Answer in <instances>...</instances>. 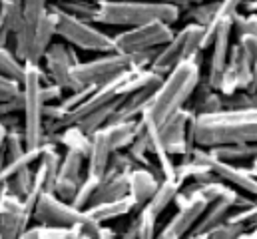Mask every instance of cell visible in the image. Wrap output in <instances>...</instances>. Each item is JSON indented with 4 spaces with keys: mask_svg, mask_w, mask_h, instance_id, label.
<instances>
[{
    "mask_svg": "<svg viewBox=\"0 0 257 239\" xmlns=\"http://www.w3.org/2000/svg\"><path fill=\"white\" fill-rule=\"evenodd\" d=\"M116 239H138V215L134 213V219L130 221V225L126 227V231H122Z\"/></svg>",
    "mask_w": 257,
    "mask_h": 239,
    "instance_id": "39",
    "label": "cell"
},
{
    "mask_svg": "<svg viewBox=\"0 0 257 239\" xmlns=\"http://www.w3.org/2000/svg\"><path fill=\"white\" fill-rule=\"evenodd\" d=\"M46 78V72L40 66H30L26 64V76L22 82V98H24V108H22V132H24V142L28 150L40 148L46 138L44 130V102H42V82Z\"/></svg>",
    "mask_w": 257,
    "mask_h": 239,
    "instance_id": "4",
    "label": "cell"
},
{
    "mask_svg": "<svg viewBox=\"0 0 257 239\" xmlns=\"http://www.w3.org/2000/svg\"><path fill=\"white\" fill-rule=\"evenodd\" d=\"M48 12H50L48 0H22L24 22H22V28L12 36V44L8 48L14 50V54L24 64H26V58L30 54V46H32V38L36 34V28L48 16Z\"/></svg>",
    "mask_w": 257,
    "mask_h": 239,
    "instance_id": "15",
    "label": "cell"
},
{
    "mask_svg": "<svg viewBox=\"0 0 257 239\" xmlns=\"http://www.w3.org/2000/svg\"><path fill=\"white\" fill-rule=\"evenodd\" d=\"M2 166H4V150L0 148V170H2Z\"/></svg>",
    "mask_w": 257,
    "mask_h": 239,
    "instance_id": "43",
    "label": "cell"
},
{
    "mask_svg": "<svg viewBox=\"0 0 257 239\" xmlns=\"http://www.w3.org/2000/svg\"><path fill=\"white\" fill-rule=\"evenodd\" d=\"M124 195H128V172L108 168V172L98 181V187H96V191L90 199V205L100 203V201L118 199V197H124Z\"/></svg>",
    "mask_w": 257,
    "mask_h": 239,
    "instance_id": "20",
    "label": "cell"
},
{
    "mask_svg": "<svg viewBox=\"0 0 257 239\" xmlns=\"http://www.w3.org/2000/svg\"><path fill=\"white\" fill-rule=\"evenodd\" d=\"M112 154H114V150H112V146L106 138L104 128L94 132L90 136V152L86 156V176L102 178L110 168Z\"/></svg>",
    "mask_w": 257,
    "mask_h": 239,
    "instance_id": "18",
    "label": "cell"
},
{
    "mask_svg": "<svg viewBox=\"0 0 257 239\" xmlns=\"http://www.w3.org/2000/svg\"><path fill=\"white\" fill-rule=\"evenodd\" d=\"M186 239H201V235H193V233H190V235H188Z\"/></svg>",
    "mask_w": 257,
    "mask_h": 239,
    "instance_id": "45",
    "label": "cell"
},
{
    "mask_svg": "<svg viewBox=\"0 0 257 239\" xmlns=\"http://www.w3.org/2000/svg\"><path fill=\"white\" fill-rule=\"evenodd\" d=\"M201 52H203V26L190 22L182 30H178L168 44L158 48L150 64V70H154L160 76H166L184 60H195L201 64Z\"/></svg>",
    "mask_w": 257,
    "mask_h": 239,
    "instance_id": "6",
    "label": "cell"
},
{
    "mask_svg": "<svg viewBox=\"0 0 257 239\" xmlns=\"http://www.w3.org/2000/svg\"><path fill=\"white\" fill-rule=\"evenodd\" d=\"M18 94H20V86H18L16 82H12V80L0 76V102L10 100V98H14V96H18Z\"/></svg>",
    "mask_w": 257,
    "mask_h": 239,
    "instance_id": "38",
    "label": "cell"
},
{
    "mask_svg": "<svg viewBox=\"0 0 257 239\" xmlns=\"http://www.w3.org/2000/svg\"><path fill=\"white\" fill-rule=\"evenodd\" d=\"M217 6H219V0H205V2H199L192 8H188V18L192 20L193 24H199L203 28H207L211 24V20L215 18V12H217Z\"/></svg>",
    "mask_w": 257,
    "mask_h": 239,
    "instance_id": "31",
    "label": "cell"
},
{
    "mask_svg": "<svg viewBox=\"0 0 257 239\" xmlns=\"http://www.w3.org/2000/svg\"><path fill=\"white\" fill-rule=\"evenodd\" d=\"M22 108H24V98H22V88H20V94L18 96L0 102V118L12 116V114H22Z\"/></svg>",
    "mask_w": 257,
    "mask_h": 239,
    "instance_id": "37",
    "label": "cell"
},
{
    "mask_svg": "<svg viewBox=\"0 0 257 239\" xmlns=\"http://www.w3.org/2000/svg\"><path fill=\"white\" fill-rule=\"evenodd\" d=\"M233 209H235V205H233L231 201H225V199L207 203L205 211L201 213V217H199V221L195 223L192 233L193 235H203L205 231H209V229H213L215 225L223 223V221L227 219V215H229Z\"/></svg>",
    "mask_w": 257,
    "mask_h": 239,
    "instance_id": "23",
    "label": "cell"
},
{
    "mask_svg": "<svg viewBox=\"0 0 257 239\" xmlns=\"http://www.w3.org/2000/svg\"><path fill=\"white\" fill-rule=\"evenodd\" d=\"M138 215V239H156V233H158V219L148 211V209H140L136 211Z\"/></svg>",
    "mask_w": 257,
    "mask_h": 239,
    "instance_id": "34",
    "label": "cell"
},
{
    "mask_svg": "<svg viewBox=\"0 0 257 239\" xmlns=\"http://www.w3.org/2000/svg\"><path fill=\"white\" fill-rule=\"evenodd\" d=\"M86 217L84 209H76L70 201L60 199L56 193H42L32 209V219L46 227H68L76 229Z\"/></svg>",
    "mask_w": 257,
    "mask_h": 239,
    "instance_id": "10",
    "label": "cell"
},
{
    "mask_svg": "<svg viewBox=\"0 0 257 239\" xmlns=\"http://www.w3.org/2000/svg\"><path fill=\"white\" fill-rule=\"evenodd\" d=\"M136 130H138V120H130V122H110L104 126V132H106V138L112 146L114 152L118 150H126L134 136H136Z\"/></svg>",
    "mask_w": 257,
    "mask_h": 239,
    "instance_id": "25",
    "label": "cell"
},
{
    "mask_svg": "<svg viewBox=\"0 0 257 239\" xmlns=\"http://www.w3.org/2000/svg\"><path fill=\"white\" fill-rule=\"evenodd\" d=\"M2 150H4V164H6V162H12V160H16V158H20V156L28 150V148H26V142H24L22 126L8 130Z\"/></svg>",
    "mask_w": 257,
    "mask_h": 239,
    "instance_id": "30",
    "label": "cell"
},
{
    "mask_svg": "<svg viewBox=\"0 0 257 239\" xmlns=\"http://www.w3.org/2000/svg\"><path fill=\"white\" fill-rule=\"evenodd\" d=\"M162 178L146 168H134L128 172V195L134 199L138 211L154 197Z\"/></svg>",
    "mask_w": 257,
    "mask_h": 239,
    "instance_id": "19",
    "label": "cell"
},
{
    "mask_svg": "<svg viewBox=\"0 0 257 239\" xmlns=\"http://www.w3.org/2000/svg\"><path fill=\"white\" fill-rule=\"evenodd\" d=\"M253 108L251 94L245 90H239L231 96H223V110H247Z\"/></svg>",
    "mask_w": 257,
    "mask_h": 239,
    "instance_id": "35",
    "label": "cell"
},
{
    "mask_svg": "<svg viewBox=\"0 0 257 239\" xmlns=\"http://www.w3.org/2000/svg\"><path fill=\"white\" fill-rule=\"evenodd\" d=\"M54 24H56V38L74 46L76 50L92 52V54H108L114 52V40L110 34L102 32L94 26L90 20H82L78 16H72L58 8H52Z\"/></svg>",
    "mask_w": 257,
    "mask_h": 239,
    "instance_id": "5",
    "label": "cell"
},
{
    "mask_svg": "<svg viewBox=\"0 0 257 239\" xmlns=\"http://www.w3.org/2000/svg\"><path fill=\"white\" fill-rule=\"evenodd\" d=\"M201 82V64L195 60L180 62L172 72L162 76L160 86L154 90L148 110L142 114L160 126L180 108H188L195 88Z\"/></svg>",
    "mask_w": 257,
    "mask_h": 239,
    "instance_id": "2",
    "label": "cell"
},
{
    "mask_svg": "<svg viewBox=\"0 0 257 239\" xmlns=\"http://www.w3.org/2000/svg\"><path fill=\"white\" fill-rule=\"evenodd\" d=\"M182 185H184V183L178 178H162L158 189H156V193H154V197L144 205V209H148V211L158 219V217L176 201V197H178Z\"/></svg>",
    "mask_w": 257,
    "mask_h": 239,
    "instance_id": "22",
    "label": "cell"
},
{
    "mask_svg": "<svg viewBox=\"0 0 257 239\" xmlns=\"http://www.w3.org/2000/svg\"><path fill=\"white\" fill-rule=\"evenodd\" d=\"M192 146L213 148L221 144H257V108L195 114L190 122Z\"/></svg>",
    "mask_w": 257,
    "mask_h": 239,
    "instance_id": "1",
    "label": "cell"
},
{
    "mask_svg": "<svg viewBox=\"0 0 257 239\" xmlns=\"http://www.w3.org/2000/svg\"><path fill=\"white\" fill-rule=\"evenodd\" d=\"M251 100H253V108H257V90L251 92Z\"/></svg>",
    "mask_w": 257,
    "mask_h": 239,
    "instance_id": "44",
    "label": "cell"
},
{
    "mask_svg": "<svg viewBox=\"0 0 257 239\" xmlns=\"http://www.w3.org/2000/svg\"><path fill=\"white\" fill-rule=\"evenodd\" d=\"M6 134H8V128H6V126H4L2 122H0V148L4 146V140H6Z\"/></svg>",
    "mask_w": 257,
    "mask_h": 239,
    "instance_id": "41",
    "label": "cell"
},
{
    "mask_svg": "<svg viewBox=\"0 0 257 239\" xmlns=\"http://www.w3.org/2000/svg\"><path fill=\"white\" fill-rule=\"evenodd\" d=\"M0 76L16 82L18 86H22L24 76H26V64L8 46H0Z\"/></svg>",
    "mask_w": 257,
    "mask_h": 239,
    "instance_id": "26",
    "label": "cell"
},
{
    "mask_svg": "<svg viewBox=\"0 0 257 239\" xmlns=\"http://www.w3.org/2000/svg\"><path fill=\"white\" fill-rule=\"evenodd\" d=\"M192 118L193 112L190 108H180L158 126V138L170 156H190L193 146L188 140V130Z\"/></svg>",
    "mask_w": 257,
    "mask_h": 239,
    "instance_id": "13",
    "label": "cell"
},
{
    "mask_svg": "<svg viewBox=\"0 0 257 239\" xmlns=\"http://www.w3.org/2000/svg\"><path fill=\"white\" fill-rule=\"evenodd\" d=\"M60 160H62V154L58 152V146L52 142H46L44 150L36 162L38 168L34 170L32 189H30L28 197L24 199V203L28 205L30 211L34 209V203L42 193H54V183H56V176H58Z\"/></svg>",
    "mask_w": 257,
    "mask_h": 239,
    "instance_id": "14",
    "label": "cell"
},
{
    "mask_svg": "<svg viewBox=\"0 0 257 239\" xmlns=\"http://www.w3.org/2000/svg\"><path fill=\"white\" fill-rule=\"evenodd\" d=\"M174 34H176L174 24H168V22H162V20H152L148 24L126 28L124 32L112 36L114 52L138 54V52L158 50L164 44H168L174 38Z\"/></svg>",
    "mask_w": 257,
    "mask_h": 239,
    "instance_id": "7",
    "label": "cell"
},
{
    "mask_svg": "<svg viewBox=\"0 0 257 239\" xmlns=\"http://www.w3.org/2000/svg\"><path fill=\"white\" fill-rule=\"evenodd\" d=\"M190 158H193L195 162H199L203 166H207L219 179H223L225 183H229L237 191H243L245 195L253 197L257 201V176L251 174L249 168L217 160L215 156H211V152L207 148H199V146H193L192 152H190Z\"/></svg>",
    "mask_w": 257,
    "mask_h": 239,
    "instance_id": "9",
    "label": "cell"
},
{
    "mask_svg": "<svg viewBox=\"0 0 257 239\" xmlns=\"http://www.w3.org/2000/svg\"><path fill=\"white\" fill-rule=\"evenodd\" d=\"M136 211H138V207H136V203L130 195L110 199V201H100V203H94V205L86 207V213L92 215L100 223H106V221H112V219H118V217H126V215H134Z\"/></svg>",
    "mask_w": 257,
    "mask_h": 239,
    "instance_id": "21",
    "label": "cell"
},
{
    "mask_svg": "<svg viewBox=\"0 0 257 239\" xmlns=\"http://www.w3.org/2000/svg\"><path fill=\"white\" fill-rule=\"evenodd\" d=\"M20 239H24V237H20Z\"/></svg>",
    "mask_w": 257,
    "mask_h": 239,
    "instance_id": "47",
    "label": "cell"
},
{
    "mask_svg": "<svg viewBox=\"0 0 257 239\" xmlns=\"http://www.w3.org/2000/svg\"><path fill=\"white\" fill-rule=\"evenodd\" d=\"M235 209H237L235 213H229V215H227L229 221L241 223V225H245L247 229L257 227V201L255 199H251L249 203H245V205H241V207H235Z\"/></svg>",
    "mask_w": 257,
    "mask_h": 239,
    "instance_id": "33",
    "label": "cell"
},
{
    "mask_svg": "<svg viewBox=\"0 0 257 239\" xmlns=\"http://www.w3.org/2000/svg\"><path fill=\"white\" fill-rule=\"evenodd\" d=\"M122 98V96H120ZM120 98L118 100H114V102H110V104H106V106H102V108H98L96 112H92V114H88L86 118H82L76 126L86 134V136H92L94 132H98V130H102L110 120L114 116V112H116V108H118V102H120Z\"/></svg>",
    "mask_w": 257,
    "mask_h": 239,
    "instance_id": "27",
    "label": "cell"
},
{
    "mask_svg": "<svg viewBox=\"0 0 257 239\" xmlns=\"http://www.w3.org/2000/svg\"><path fill=\"white\" fill-rule=\"evenodd\" d=\"M44 72L50 78V82L58 84L64 92H74L78 90V82L74 78V66L80 62V58L76 56V48L66 44L62 40H54L46 54H44Z\"/></svg>",
    "mask_w": 257,
    "mask_h": 239,
    "instance_id": "11",
    "label": "cell"
},
{
    "mask_svg": "<svg viewBox=\"0 0 257 239\" xmlns=\"http://www.w3.org/2000/svg\"><path fill=\"white\" fill-rule=\"evenodd\" d=\"M180 16L182 10L178 6L158 0H98L94 24L134 28L148 24L152 20L176 24Z\"/></svg>",
    "mask_w": 257,
    "mask_h": 239,
    "instance_id": "3",
    "label": "cell"
},
{
    "mask_svg": "<svg viewBox=\"0 0 257 239\" xmlns=\"http://www.w3.org/2000/svg\"><path fill=\"white\" fill-rule=\"evenodd\" d=\"M32 219V211L24 203V199L4 193L0 195V237L20 239L28 229Z\"/></svg>",
    "mask_w": 257,
    "mask_h": 239,
    "instance_id": "16",
    "label": "cell"
},
{
    "mask_svg": "<svg viewBox=\"0 0 257 239\" xmlns=\"http://www.w3.org/2000/svg\"><path fill=\"white\" fill-rule=\"evenodd\" d=\"M50 6L58 8L62 12H68L72 16H78L82 20L94 22V16L98 10V0H60V2H54Z\"/></svg>",
    "mask_w": 257,
    "mask_h": 239,
    "instance_id": "29",
    "label": "cell"
},
{
    "mask_svg": "<svg viewBox=\"0 0 257 239\" xmlns=\"http://www.w3.org/2000/svg\"><path fill=\"white\" fill-rule=\"evenodd\" d=\"M233 32L237 36L241 34H253L257 38V14H235L233 18Z\"/></svg>",
    "mask_w": 257,
    "mask_h": 239,
    "instance_id": "36",
    "label": "cell"
},
{
    "mask_svg": "<svg viewBox=\"0 0 257 239\" xmlns=\"http://www.w3.org/2000/svg\"><path fill=\"white\" fill-rule=\"evenodd\" d=\"M14 2H20V4H22V0H14Z\"/></svg>",
    "mask_w": 257,
    "mask_h": 239,
    "instance_id": "46",
    "label": "cell"
},
{
    "mask_svg": "<svg viewBox=\"0 0 257 239\" xmlns=\"http://www.w3.org/2000/svg\"><path fill=\"white\" fill-rule=\"evenodd\" d=\"M176 205H178L176 215L162 227V231H158L162 237L166 239L188 237L192 233V229L195 227V223L199 221L201 213L205 211L207 201L197 193H190V191L180 189V193L176 197Z\"/></svg>",
    "mask_w": 257,
    "mask_h": 239,
    "instance_id": "12",
    "label": "cell"
},
{
    "mask_svg": "<svg viewBox=\"0 0 257 239\" xmlns=\"http://www.w3.org/2000/svg\"><path fill=\"white\" fill-rule=\"evenodd\" d=\"M207 150L217 160L231 162V164L251 162L257 158V144H221V146H213Z\"/></svg>",
    "mask_w": 257,
    "mask_h": 239,
    "instance_id": "24",
    "label": "cell"
},
{
    "mask_svg": "<svg viewBox=\"0 0 257 239\" xmlns=\"http://www.w3.org/2000/svg\"><path fill=\"white\" fill-rule=\"evenodd\" d=\"M84 162H86V158L80 152H74V150L64 152V156L60 160L56 183H54V193L60 199H64V201L74 199V195L84 179Z\"/></svg>",
    "mask_w": 257,
    "mask_h": 239,
    "instance_id": "17",
    "label": "cell"
},
{
    "mask_svg": "<svg viewBox=\"0 0 257 239\" xmlns=\"http://www.w3.org/2000/svg\"><path fill=\"white\" fill-rule=\"evenodd\" d=\"M32 181H34V170H32V166L22 168V170H18L16 174H12L10 178L4 179V183H6V193L16 195V197H20V199H26L28 193H30V189H32Z\"/></svg>",
    "mask_w": 257,
    "mask_h": 239,
    "instance_id": "28",
    "label": "cell"
},
{
    "mask_svg": "<svg viewBox=\"0 0 257 239\" xmlns=\"http://www.w3.org/2000/svg\"><path fill=\"white\" fill-rule=\"evenodd\" d=\"M158 2H166V4H172V6H178L180 10H188L199 2H205V0H158Z\"/></svg>",
    "mask_w": 257,
    "mask_h": 239,
    "instance_id": "40",
    "label": "cell"
},
{
    "mask_svg": "<svg viewBox=\"0 0 257 239\" xmlns=\"http://www.w3.org/2000/svg\"><path fill=\"white\" fill-rule=\"evenodd\" d=\"M245 231H249L245 225L225 219L223 223H219V225H215L213 229L205 231V233L201 235V239H239V235H243Z\"/></svg>",
    "mask_w": 257,
    "mask_h": 239,
    "instance_id": "32",
    "label": "cell"
},
{
    "mask_svg": "<svg viewBox=\"0 0 257 239\" xmlns=\"http://www.w3.org/2000/svg\"><path fill=\"white\" fill-rule=\"evenodd\" d=\"M0 239H2V237H0Z\"/></svg>",
    "mask_w": 257,
    "mask_h": 239,
    "instance_id": "48",
    "label": "cell"
},
{
    "mask_svg": "<svg viewBox=\"0 0 257 239\" xmlns=\"http://www.w3.org/2000/svg\"><path fill=\"white\" fill-rule=\"evenodd\" d=\"M128 68H134L130 54L120 52H108V54H98V58L88 60V62H78L74 66V78L78 86H104L118 76H122Z\"/></svg>",
    "mask_w": 257,
    "mask_h": 239,
    "instance_id": "8",
    "label": "cell"
},
{
    "mask_svg": "<svg viewBox=\"0 0 257 239\" xmlns=\"http://www.w3.org/2000/svg\"><path fill=\"white\" fill-rule=\"evenodd\" d=\"M239 239H257V235L251 231V229H249V231H245L243 235H239Z\"/></svg>",
    "mask_w": 257,
    "mask_h": 239,
    "instance_id": "42",
    "label": "cell"
},
{
    "mask_svg": "<svg viewBox=\"0 0 257 239\" xmlns=\"http://www.w3.org/2000/svg\"><path fill=\"white\" fill-rule=\"evenodd\" d=\"M74 239H76V237H74Z\"/></svg>",
    "mask_w": 257,
    "mask_h": 239,
    "instance_id": "49",
    "label": "cell"
}]
</instances>
